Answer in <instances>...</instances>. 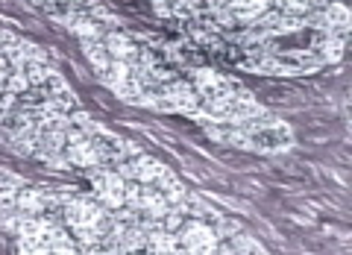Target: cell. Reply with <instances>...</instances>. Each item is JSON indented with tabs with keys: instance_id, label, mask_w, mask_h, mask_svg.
Segmentation results:
<instances>
[{
	"instance_id": "obj_7",
	"label": "cell",
	"mask_w": 352,
	"mask_h": 255,
	"mask_svg": "<svg viewBox=\"0 0 352 255\" xmlns=\"http://www.w3.org/2000/svg\"><path fill=\"white\" fill-rule=\"evenodd\" d=\"M118 173L124 176V179H132V182H147L153 185L159 179V176L164 173V164L159 159H150V156H138L135 159H129V162H120V168Z\"/></svg>"
},
{
	"instance_id": "obj_15",
	"label": "cell",
	"mask_w": 352,
	"mask_h": 255,
	"mask_svg": "<svg viewBox=\"0 0 352 255\" xmlns=\"http://www.w3.org/2000/svg\"><path fill=\"white\" fill-rule=\"evenodd\" d=\"M226 88H235L232 82H226L223 76H217V74H208V71H197V85H194V91L200 94V97H214L220 91H226Z\"/></svg>"
},
{
	"instance_id": "obj_20",
	"label": "cell",
	"mask_w": 352,
	"mask_h": 255,
	"mask_svg": "<svg viewBox=\"0 0 352 255\" xmlns=\"http://www.w3.org/2000/svg\"><path fill=\"white\" fill-rule=\"evenodd\" d=\"M273 6L279 9L282 15H305V12H311V6H314V0H273Z\"/></svg>"
},
{
	"instance_id": "obj_6",
	"label": "cell",
	"mask_w": 352,
	"mask_h": 255,
	"mask_svg": "<svg viewBox=\"0 0 352 255\" xmlns=\"http://www.w3.org/2000/svg\"><path fill=\"white\" fill-rule=\"evenodd\" d=\"M65 159L68 164H76V168H97L106 156H103V147L82 135V132H68V144H65Z\"/></svg>"
},
{
	"instance_id": "obj_3",
	"label": "cell",
	"mask_w": 352,
	"mask_h": 255,
	"mask_svg": "<svg viewBox=\"0 0 352 255\" xmlns=\"http://www.w3.org/2000/svg\"><path fill=\"white\" fill-rule=\"evenodd\" d=\"M124 206H129L141 217H159V220L170 212V203L164 199V194L156 185H147V182H126Z\"/></svg>"
},
{
	"instance_id": "obj_19",
	"label": "cell",
	"mask_w": 352,
	"mask_h": 255,
	"mask_svg": "<svg viewBox=\"0 0 352 255\" xmlns=\"http://www.w3.org/2000/svg\"><path fill=\"white\" fill-rule=\"evenodd\" d=\"M229 250H232V252H267L256 238L247 235V232H235L232 243H229Z\"/></svg>"
},
{
	"instance_id": "obj_24",
	"label": "cell",
	"mask_w": 352,
	"mask_h": 255,
	"mask_svg": "<svg viewBox=\"0 0 352 255\" xmlns=\"http://www.w3.org/2000/svg\"><path fill=\"white\" fill-rule=\"evenodd\" d=\"M18 191H21V185L15 179L0 182V206H15L18 203Z\"/></svg>"
},
{
	"instance_id": "obj_17",
	"label": "cell",
	"mask_w": 352,
	"mask_h": 255,
	"mask_svg": "<svg viewBox=\"0 0 352 255\" xmlns=\"http://www.w3.org/2000/svg\"><path fill=\"white\" fill-rule=\"evenodd\" d=\"M147 252H182L179 250V241H176V232L168 229H156L147 235Z\"/></svg>"
},
{
	"instance_id": "obj_23",
	"label": "cell",
	"mask_w": 352,
	"mask_h": 255,
	"mask_svg": "<svg viewBox=\"0 0 352 255\" xmlns=\"http://www.w3.org/2000/svg\"><path fill=\"white\" fill-rule=\"evenodd\" d=\"M24 71H27L30 85H41V82H47V80H50V74H53L44 62H32V65H27Z\"/></svg>"
},
{
	"instance_id": "obj_14",
	"label": "cell",
	"mask_w": 352,
	"mask_h": 255,
	"mask_svg": "<svg viewBox=\"0 0 352 255\" xmlns=\"http://www.w3.org/2000/svg\"><path fill=\"white\" fill-rule=\"evenodd\" d=\"M82 53H85L88 65H91V68L103 76L106 68H109V62H112V56H109V50H106V44H100L97 38H82Z\"/></svg>"
},
{
	"instance_id": "obj_12",
	"label": "cell",
	"mask_w": 352,
	"mask_h": 255,
	"mask_svg": "<svg viewBox=\"0 0 352 255\" xmlns=\"http://www.w3.org/2000/svg\"><path fill=\"white\" fill-rule=\"evenodd\" d=\"M153 185H156L159 191L164 194V199H168V203H170V208L182 206V203H185V197H188V188H185V185L179 182V176H176L173 170H168V168H164V173H162L159 179L153 182Z\"/></svg>"
},
{
	"instance_id": "obj_26",
	"label": "cell",
	"mask_w": 352,
	"mask_h": 255,
	"mask_svg": "<svg viewBox=\"0 0 352 255\" xmlns=\"http://www.w3.org/2000/svg\"><path fill=\"white\" fill-rule=\"evenodd\" d=\"M74 30H76V32H80V36H82V38H97V36H100V30H97L94 24H88V21H82V24H76Z\"/></svg>"
},
{
	"instance_id": "obj_1",
	"label": "cell",
	"mask_w": 352,
	"mask_h": 255,
	"mask_svg": "<svg viewBox=\"0 0 352 255\" xmlns=\"http://www.w3.org/2000/svg\"><path fill=\"white\" fill-rule=\"evenodd\" d=\"M62 212V223L71 229V235L80 241L76 243V252H100V241L109 232V223H112V212L103 208L97 199L88 197H68Z\"/></svg>"
},
{
	"instance_id": "obj_13",
	"label": "cell",
	"mask_w": 352,
	"mask_h": 255,
	"mask_svg": "<svg viewBox=\"0 0 352 255\" xmlns=\"http://www.w3.org/2000/svg\"><path fill=\"white\" fill-rule=\"evenodd\" d=\"M21 212L27 217H36V214H44L47 212V194L41 188H21L18 191V203H15Z\"/></svg>"
},
{
	"instance_id": "obj_5",
	"label": "cell",
	"mask_w": 352,
	"mask_h": 255,
	"mask_svg": "<svg viewBox=\"0 0 352 255\" xmlns=\"http://www.w3.org/2000/svg\"><path fill=\"white\" fill-rule=\"evenodd\" d=\"M124 197H126V179L115 170H97L94 173V199L100 203L109 212L124 206Z\"/></svg>"
},
{
	"instance_id": "obj_4",
	"label": "cell",
	"mask_w": 352,
	"mask_h": 255,
	"mask_svg": "<svg viewBox=\"0 0 352 255\" xmlns=\"http://www.w3.org/2000/svg\"><path fill=\"white\" fill-rule=\"evenodd\" d=\"M176 241H179L182 252H194V255H212L217 252V243H220L214 226H208L200 217L182 220V226L176 229Z\"/></svg>"
},
{
	"instance_id": "obj_9",
	"label": "cell",
	"mask_w": 352,
	"mask_h": 255,
	"mask_svg": "<svg viewBox=\"0 0 352 255\" xmlns=\"http://www.w3.org/2000/svg\"><path fill=\"white\" fill-rule=\"evenodd\" d=\"M226 9L241 24H256L267 9H273V0H226Z\"/></svg>"
},
{
	"instance_id": "obj_22",
	"label": "cell",
	"mask_w": 352,
	"mask_h": 255,
	"mask_svg": "<svg viewBox=\"0 0 352 255\" xmlns=\"http://www.w3.org/2000/svg\"><path fill=\"white\" fill-rule=\"evenodd\" d=\"M340 56H344V38H340V36H332V32H329V38L323 41V59L338 62Z\"/></svg>"
},
{
	"instance_id": "obj_16",
	"label": "cell",
	"mask_w": 352,
	"mask_h": 255,
	"mask_svg": "<svg viewBox=\"0 0 352 255\" xmlns=\"http://www.w3.org/2000/svg\"><path fill=\"white\" fill-rule=\"evenodd\" d=\"M106 50H109V56L118 59V62H132L138 56V50L132 47V41L126 36H120V32H109L106 36Z\"/></svg>"
},
{
	"instance_id": "obj_25",
	"label": "cell",
	"mask_w": 352,
	"mask_h": 255,
	"mask_svg": "<svg viewBox=\"0 0 352 255\" xmlns=\"http://www.w3.org/2000/svg\"><path fill=\"white\" fill-rule=\"evenodd\" d=\"M214 232H217V238H232L235 232H241V223L238 220H229V217H217Z\"/></svg>"
},
{
	"instance_id": "obj_2",
	"label": "cell",
	"mask_w": 352,
	"mask_h": 255,
	"mask_svg": "<svg viewBox=\"0 0 352 255\" xmlns=\"http://www.w3.org/2000/svg\"><path fill=\"white\" fill-rule=\"evenodd\" d=\"M18 252H76V238L71 229L53 214L24 217V226L18 232Z\"/></svg>"
},
{
	"instance_id": "obj_18",
	"label": "cell",
	"mask_w": 352,
	"mask_h": 255,
	"mask_svg": "<svg viewBox=\"0 0 352 255\" xmlns=\"http://www.w3.org/2000/svg\"><path fill=\"white\" fill-rule=\"evenodd\" d=\"M24 212L18 206H0V229L9 232V235H18L21 226H24Z\"/></svg>"
},
{
	"instance_id": "obj_11",
	"label": "cell",
	"mask_w": 352,
	"mask_h": 255,
	"mask_svg": "<svg viewBox=\"0 0 352 255\" xmlns=\"http://www.w3.org/2000/svg\"><path fill=\"white\" fill-rule=\"evenodd\" d=\"M320 21L323 24L320 27H326L332 36H340V38H346V32H349V24H352V15H349V9L340 3H329L326 9H323V15H320Z\"/></svg>"
},
{
	"instance_id": "obj_8",
	"label": "cell",
	"mask_w": 352,
	"mask_h": 255,
	"mask_svg": "<svg viewBox=\"0 0 352 255\" xmlns=\"http://www.w3.org/2000/svg\"><path fill=\"white\" fill-rule=\"evenodd\" d=\"M162 103L168 109H182V112H188V109L200 106V94H197L194 85H188V82H170V85L162 88Z\"/></svg>"
},
{
	"instance_id": "obj_21",
	"label": "cell",
	"mask_w": 352,
	"mask_h": 255,
	"mask_svg": "<svg viewBox=\"0 0 352 255\" xmlns=\"http://www.w3.org/2000/svg\"><path fill=\"white\" fill-rule=\"evenodd\" d=\"M3 91H9V94H24V91H30V80H27V71H12L6 76V88Z\"/></svg>"
},
{
	"instance_id": "obj_10",
	"label": "cell",
	"mask_w": 352,
	"mask_h": 255,
	"mask_svg": "<svg viewBox=\"0 0 352 255\" xmlns=\"http://www.w3.org/2000/svg\"><path fill=\"white\" fill-rule=\"evenodd\" d=\"M103 80H106V85L112 88V91L129 97L132 85H135V82H132V80H135V71L129 68V62L112 59V62H109V68H106V74H103Z\"/></svg>"
}]
</instances>
